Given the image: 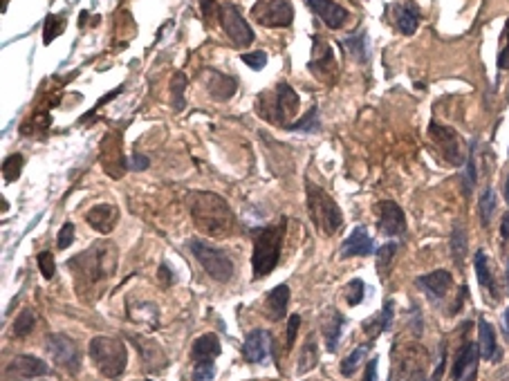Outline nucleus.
Returning a JSON list of instances; mask_svg holds the SVG:
<instances>
[{
    "label": "nucleus",
    "instance_id": "f257e3e1",
    "mask_svg": "<svg viewBox=\"0 0 509 381\" xmlns=\"http://www.w3.org/2000/svg\"><path fill=\"white\" fill-rule=\"evenodd\" d=\"M189 211L193 224L202 233L222 238L234 231V211L227 200H222L220 195L209 193V191H193L189 193Z\"/></svg>",
    "mask_w": 509,
    "mask_h": 381
},
{
    "label": "nucleus",
    "instance_id": "f03ea898",
    "mask_svg": "<svg viewBox=\"0 0 509 381\" xmlns=\"http://www.w3.org/2000/svg\"><path fill=\"white\" fill-rule=\"evenodd\" d=\"M283 236H285V222L270 224V227H261L253 233V253H251V270L253 276L261 278L274 272L280 258V245Z\"/></svg>",
    "mask_w": 509,
    "mask_h": 381
},
{
    "label": "nucleus",
    "instance_id": "7ed1b4c3",
    "mask_svg": "<svg viewBox=\"0 0 509 381\" xmlns=\"http://www.w3.org/2000/svg\"><path fill=\"white\" fill-rule=\"evenodd\" d=\"M299 106H301V99L288 83H278L272 92H263L256 99L258 115L267 121L280 123V126H290L288 119H292L296 115Z\"/></svg>",
    "mask_w": 509,
    "mask_h": 381
},
{
    "label": "nucleus",
    "instance_id": "20e7f679",
    "mask_svg": "<svg viewBox=\"0 0 509 381\" xmlns=\"http://www.w3.org/2000/svg\"><path fill=\"white\" fill-rule=\"evenodd\" d=\"M305 189H307V211H310V218L314 222V227L323 236L339 233V229H341V224H344L341 209L336 206V202L328 193H325L321 187L312 184V182H307Z\"/></svg>",
    "mask_w": 509,
    "mask_h": 381
},
{
    "label": "nucleus",
    "instance_id": "39448f33",
    "mask_svg": "<svg viewBox=\"0 0 509 381\" xmlns=\"http://www.w3.org/2000/svg\"><path fill=\"white\" fill-rule=\"evenodd\" d=\"M88 352L94 365L108 379L119 377L126 370V363H128V350H126L121 338L115 336H94Z\"/></svg>",
    "mask_w": 509,
    "mask_h": 381
},
{
    "label": "nucleus",
    "instance_id": "423d86ee",
    "mask_svg": "<svg viewBox=\"0 0 509 381\" xmlns=\"http://www.w3.org/2000/svg\"><path fill=\"white\" fill-rule=\"evenodd\" d=\"M189 249L191 253L197 258V263L202 265V270L214 278L218 280V283H227V280H231L234 276V263L231 258L224 253L222 249H216V247H211L207 243H202V240H189Z\"/></svg>",
    "mask_w": 509,
    "mask_h": 381
},
{
    "label": "nucleus",
    "instance_id": "0eeeda50",
    "mask_svg": "<svg viewBox=\"0 0 509 381\" xmlns=\"http://www.w3.org/2000/svg\"><path fill=\"white\" fill-rule=\"evenodd\" d=\"M218 21L222 25L224 34L231 38V43L236 48H247V45L253 43V30L249 27V23L243 18V13L238 11L236 5H231V3L220 5Z\"/></svg>",
    "mask_w": 509,
    "mask_h": 381
},
{
    "label": "nucleus",
    "instance_id": "6e6552de",
    "mask_svg": "<svg viewBox=\"0 0 509 381\" xmlns=\"http://www.w3.org/2000/svg\"><path fill=\"white\" fill-rule=\"evenodd\" d=\"M251 18L265 27H288L294 21V7L288 0H261L251 7Z\"/></svg>",
    "mask_w": 509,
    "mask_h": 381
},
{
    "label": "nucleus",
    "instance_id": "1a4fd4ad",
    "mask_svg": "<svg viewBox=\"0 0 509 381\" xmlns=\"http://www.w3.org/2000/svg\"><path fill=\"white\" fill-rule=\"evenodd\" d=\"M45 346H48V352L52 355V359L59 365H63V368H67L70 372H77L81 368V350L70 336L50 334L45 338Z\"/></svg>",
    "mask_w": 509,
    "mask_h": 381
},
{
    "label": "nucleus",
    "instance_id": "9d476101",
    "mask_svg": "<svg viewBox=\"0 0 509 381\" xmlns=\"http://www.w3.org/2000/svg\"><path fill=\"white\" fill-rule=\"evenodd\" d=\"M377 214H379L377 227L384 236L393 238V236H402L406 231V216H404V211L400 209L398 202H393V200L379 202Z\"/></svg>",
    "mask_w": 509,
    "mask_h": 381
},
{
    "label": "nucleus",
    "instance_id": "9b49d317",
    "mask_svg": "<svg viewBox=\"0 0 509 381\" xmlns=\"http://www.w3.org/2000/svg\"><path fill=\"white\" fill-rule=\"evenodd\" d=\"M478 359H480L478 346L471 343V341L462 343V348L458 350V355H456L454 365H451V377H454V381H476Z\"/></svg>",
    "mask_w": 509,
    "mask_h": 381
},
{
    "label": "nucleus",
    "instance_id": "f8f14e48",
    "mask_svg": "<svg viewBox=\"0 0 509 381\" xmlns=\"http://www.w3.org/2000/svg\"><path fill=\"white\" fill-rule=\"evenodd\" d=\"M431 139L435 142V146L440 148V153L444 155V160L451 164H462V150H460V139L456 135V131L447 128V126L440 123H431Z\"/></svg>",
    "mask_w": 509,
    "mask_h": 381
},
{
    "label": "nucleus",
    "instance_id": "ddd939ff",
    "mask_svg": "<svg viewBox=\"0 0 509 381\" xmlns=\"http://www.w3.org/2000/svg\"><path fill=\"white\" fill-rule=\"evenodd\" d=\"M272 334L267 330H251L243 343V359L247 363H265L270 359Z\"/></svg>",
    "mask_w": 509,
    "mask_h": 381
},
{
    "label": "nucleus",
    "instance_id": "4468645a",
    "mask_svg": "<svg viewBox=\"0 0 509 381\" xmlns=\"http://www.w3.org/2000/svg\"><path fill=\"white\" fill-rule=\"evenodd\" d=\"M305 5L312 9L330 30H339V27L348 21V11L341 5L332 3V0H305Z\"/></svg>",
    "mask_w": 509,
    "mask_h": 381
},
{
    "label": "nucleus",
    "instance_id": "2eb2a0df",
    "mask_svg": "<svg viewBox=\"0 0 509 381\" xmlns=\"http://www.w3.org/2000/svg\"><path fill=\"white\" fill-rule=\"evenodd\" d=\"M451 274L447 270H437L431 274H424L417 278V287L429 296L431 301H440L447 296L449 287H451Z\"/></svg>",
    "mask_w": 509,
    "mask_h": 381
},
{
    "label": "nucleus",
    "instance_id": "dca6fc26",
    "mask_svg": "<svg viewBox=\"0 0 509 381\" xmlns=\"http://www.w3.org/2000/svg\"><path fill=\"white\" fill-rule=\"evenodd\" d=\"M373 251H375L373 238L368 236V229H366L363 224H359V227H355V231H352V233L346 238V243H344V247H341V258L371 256Z\"/></svg>",
    "mask_w": 509,
    "mask_h": 381
},
{
    "label": "nucleus",
    "instance_id": "f3484780",
    "mask_svg": "<svg viewBox=\"0 0 509 381\" xmlns=\"http://www.w3.org/2000/svg\"><path fill=\"white\" fill-rule=\"evenodd\" d=\"M478 350L480 357L487 361H500V352H498V343H496V330L493 326L480 316L478 319Z\"/></svg>",
    "mask_w": 509,
    "mask_h": 381
},
{
    "label": "nucleus",
    "instance_id": "a211bd4d",
    "mask_svg": "<svg viewBox=\"0 0 509 381\" xmlns=\"http://www.w3.org/2000/svg\"><path fill=\"white\" fill-rule=\"evenodd\" d=\"M7 370H11L13 375H18V377H25V379H34V377L48 375L50 368H48V363L43 359L32 357V355H21L9 363Z\"/></svg>",
    "mask_w": 509,
    "mask_h": 381
},
{
    "label": "nucleus",
    "instance_id": "6ab92c4d",
    "mask_svg": "<svg viewBox=\"0 0 509 381\" xmlns=\"http://www.w3.org/2000/svg\"><path fill=\"white\" fill-rule=\"evenodd\" d=\"M86 220L92 224V229L102 231V233H110L112 227H115L117 220H119V211H117V206L99 204V206H94V209L88 211Z\"/></svg>",
    "mask_w": 509,
    "mask_h": 381
},
{
    "label": "nucleus",
    "instance_id": "aec40b11",
    "mask_svg": "<svg viewBox=\"0 0 509 381\" xmlns=\"http://www.w3.org/2000/svg\"><path fill=\"white\" fill-rule=\"evenodd\" d=\"M288 305H290V287L288 285L274 287L270 294H267V301H265L267 319H272V321L283 319V316H285V312H288Z\"/></svg>",
    "mask_w": 509,
    "mask_h": 381
},
{
    "label": "nucleus",
    "instance_id": "412c9836",
    "mask_svg": "<svg viewBox=\"0 0 509 381\" xmlns=\"http://www.w3.org/2000/svg\"><path fill=\"white\" fill-rule=\"evenodd\" d=\"M220 357V341L216 334H204L200 338H195L193 348H191V359L193 363H202V361H214Z\"/></svg>",
    "mask_w": 509,
    "mask_h": 381
},
{
    "label": "nucleus",
    "instance_id": "4be33fe9",
    "mask_svg": "<svg viewBox=\"0 0 509 381\" xmlns=\"http://www.w3.org/2000/svg\"><path fill=\"white\" fill-rule=\"evenodd\" d=\"M209 81H207V90H209V94L216 99V101H227V99H231L234 96V92H236V79L234 77H227V74H222V72H214V70H211L209 72Z\"/></svg>",
    "mask_w": 509,
    "mask_h": 381
},
{
    "label": "nucleus",
    "instance_id": "5701e85b",
    "mask_svg": "<svg viewBox=\"0 0 509 381\" xmlns=\"http://www.w3.org/2000/svg\"><path fill=\"white\" fill-rule=\"evenodd\" d=\"M346 316H341L336 312V309H332V312L323 319V336H325V348H328V352H336L339 348V338H341V330L346 328Z\"/></svg>",
    "mask_w": 509,
    "mask_h": 381
},
{
    "label": "nucleus",
    "instance_id": "b1692460",
    "mask_svg": "<svg viewBox=\"0 0 509 381\" xmlns=\"http://www.w3.org/2000/svg\"><path fill=\"white\" fill-rule=\"evenodd\" d=\"M474 267H476V276H478V283L485 292H489L491 301L498 299V289H496V280H493V274L489 270V260H487V253L483 249L476 251V258H474Z\"/></svg>",
    "mask_w": 509,
    "mask_h": 381
},
{
    "label": "nucleus",
    "instance_id": "393cba45",
    "mask_svg": "<svg viewBox=\"0 0 509 381\" xmlns=\"http://www.w3.org/2000/svg\"><path fill=\"white\" fill-rule=\"evenodd\" d=\"M395 25H398V30L406 36L415 34L417 25H420V11L413 3H406V5H398L395 7Z\"/></svg>",
    "mask_w": 509,
    "mask_h": 381
},
{
    "label": "nucleus",
    "instance_id": "a878e982",
    "mask_svg": "<svg viewBox=\"0 0 509 381\" xmlns=\"http://www.w3.org/2000/svg\"><path fill=\"white\" fill-rule=\"evenodd\" d=\"M319 363V346L314 336H307V341L303 343L299 352V361H296V375H305Z\"/></svg>",
    "mask_w": 509,
    "mask_h": 381
},
{
    "label": "nucleus",
    "instance_id": "bb28decb",
    "mask_svg": "<svg viewBox=\"0 0 509 381\" xmlns=\"http://www.w3.org/2000/svg\"><path fill=\"white\" fill-rule=\"evenodd\" d=\"M390 323H393V301H386L384 309H381L379 314H375L371 321L363 323V330L371 334V338H375L379 334H384L390 328Z\"/></svg>",
    "mask_w": 509,
    "mask_h": 381
},
{
    "label": "nucleus",
    "instance_id": "cd10ccee",
    "mask_svg": "<svg viewBox=\"0 0 509 381\" xmlns=\"http://www.w3.org/2000/svg\"><path fill=\"white\" fill-rule=\"evenodd\" d=\"M493 211H496V193H493L491 187H487L478 200V214H480V224H483V227H489L491 224Z\"/></svg>",
    "mask_w": 509,
    "mask_h": 381
},
{
    "label": "nucleus",
    "instance_id": "c85d7f7f",
    "mask_svg": "<svg viewBox=\"0 0 509 381\" xmlns=\"http://www.w3.org/2000/svg\"><path fill=\"white\" fill-rule=\"evenodd\" d=\"M334 65V56H332V48L328 43H323V40L317 36L314 38V61H312V70L321 74V70H328Z\"/></svg>",
    "mask_w": 509,
    "mask_h": 381
},
{
    "label": "nucleus",
    "instance_id": "c756f323",
    "mask_svg": "<svg viewBox=\"0 0 509 381\" xmlns=\"http://www.w3.org/2000/svg\"><path fill=\"white\" fill-rule=\"evenodd\" d=\"M451 256H454V260L458 265L464 263V256H466V231L462 224H456L454 231H451Z\"/></svg>",
    "mask_w": 509,
    "mask_h": 381
},
{
    "label": "nucleus",
    "instance_id": "7c9ffc66",
    "mask_svg": "<svg viewBox=\"0 0 509 381\" xmlns=\"http://www.w3.org/2000/svg\"><path fill=\"white\" fill-rule=\"evenodd\" d=\"M368 350H371V343H363V346H359V348H355L350 352V357H346L344 361H341V375L344 377H352L357 372V368L361 365V361L366 359V355H368Z\"/></svg>",
    "mask_w": 509,
    "mask_h": 381
},
{
    "label": "nucleus",
    "instance_id": "2f4dec72",
    "mask_svg": "<svg viewBox=\"0 0 509 381\" xmlns=\"http://www.w3.org/2000/svg\"><path fill=\"white\" fill-rule=\"evenodd\" d=\"M187 74L185 72H177L171 81V101H173V110L175 112H182L187 106V99H185V90H187Z\"/></svg>",
    "mask_w": 509,
    "mask_h": 381
},
{
    "label": "nucleus",
    "instance_id": "473e14b6",
    "mask_svg": "<svg viewBox=\"0 0 509 381\" xmlns=\"http://www.w3.org/2000/svg\"><path fill=\"white\" fill-rule=\"evenodd\" d=\"M65 32V16H56V13H50L43 23V40L45 45H50L56 36H61Z\"/></svg>",
    "mask_w": 509,
    "mask_h": 381
},
{
    "label": "nucleus",
    "instance_id": "72a5a7b5",
    "mask_svg": "<svg viewBox=\"0 0 509 381\" xmlns=\"http://www.w3.org/2000/svg\"><path fill=\"white\" fill-rule=\"evenodd\" d=\"M344 45L348 48V52L355 56L357 61H368V45H366V34L363 32H357L355 36H350L344 40Z\"/></svg>",
    "mask_w": 509,
    "mask_h": 381
},
{
    "label": "nucleus",
    "instance_id": "f704fd0d",
    "mask_svg": "<svg viewBox=\"0 0 509 381\" xmlns=\"http://www.w3.org/2000/svg\"><path fill=\"white\" fill-rule=\"evenodd\" d=\"M395 253H398V243H386L384 247H379V251H377V272H379V276H386L390 272Z\"/></svg>",
    "mask_w": 509,
    "mask_h": 381
},
{
    "label": "nucleus",
    "instance_id": "c9c22d12",
    "mask_svg": "<svg viewBox=\"0 0 509 381\" xmlns=\"http://www.w3.org/2000/svg\"><path fill=\"white\" fill-rule=\"evenodd\" d=\"M474 155H476V142H471V148H469V158H466V166H464V195H471L474 189H476V160H474Z\"/></svg>",
    "mask_w": 509,
    "mask_h": 381
},
{
    "label": "nucleus",
    "instance_id": "e433bc0d",
    "mask_svg": "<svg viewBox=\"0 0 509 381\" xmlns=\"http://www.w3.org/2000/svg\"><path fill=\"white\" fill-rule=\"evenodd\" d=\"M23 164H25V158L21 153H13L5 160L3 164V173H5V182H16L21 177V171H23Z\"/></svg>",
    "mask_w": 509,
    "mask_h": 381
},
{
    "label": "nucleus",
    "instance_id": "4c0bfd02",
    "mask_svg": "<svg viewBox=\"0 0 509 381\" xmlns=\"http://www.w3.org/2000/svg\"><path fill=\"white\" fill-rule=\"evenodd\" d=\"M317 115H319V108L317 106H312L310 108V112L307 115L301 119V121H296V123H290L288 128L290 131H303V133H314V131H319V123H317Z\"/></svg>",
    "mask_w": 509,
    "mask_h": 381
},
{
    "label": "nucleus",
    "instance_id": "58836bf2",
    "mask_svg": "<svg viewBox=\"0 0 509 381\" xmlns=\"http://www.w3.org/2000/svg\"><path fill=\"white\" fill-rule=\"evenodd\" d=\"M34 314L30 312V309H23L21 316H16V321H13V334L16 336H25V334H30L32 328H34Z\"/></svg>",
    "mask_w": 509,
    "mask_h": 381
},
{
    "label": "nucleus",
    "instance_id": "ea45409f",
    "mask_svg": "<svg viewBox=\"0 0 509 381\" xmlns=\"http://www.w3.org/2000/svg\"><path fill=\"white\" fill-rule=\"evenodd\" d=\"M363 294H366V285H363V280L355 278V280H350V285L346 287V301L350 307H355L363 301Z\"/></svg>",
    "mask_w": 509,
    "mask_h": 381
},
{
    "label": "nucleus",
    "instance_id": "a19ab883",
    "mask_svg": "<svg viewBox=\"0 0 509 381\" xmlns=\"http://www.w3.org/2000/svg\"><path fill=\"white\" fill-rule=\"evenodd\" d=\"M193 381H214L216 379V365L214 361H202L193 365Z\"/></svg>",
    "mask_w": 509,
    "mask_h": 381
},
{
    "label": "nucleus",
    "instance_id": "79ce46f5",
    "mask_svg": "<svg viewBox=\"0 0 509 381\" xmlns=\"http://www.w3.org/2000/svg\"><path fill=\"white\" fill-rule=\"evenodd\" d=\"M38 270H40V274H43L48 280L54 278V274H56V265H54V256H52L50 251L38 253Z\"/></svg>",
    "mask_w": 509,
    "mask_h": 381
},
{
    "label": "nucleus",
    "instance_id": "37998d69",
    "mask_svg": "<svg viewBox=\"0 0 509 381\" xmlns=\"http://www.w3.org/2000/svg\"><path fill=\"white\" fill-rule=\"evenodd\" d=\"M72 243H75V224H72V222H65L63 227H61V231H59V236H56V247H59V249H67Z\"/></svg>",
    "mask_w": 509,
    "mask_h": 381
},
{
    "label": "nucleus",
    "instance_id": "c03bdc74",
    "mask_svg": "<svg viewBox=\"0 0 509 381\" xmlns=\"http://www.w3.org/2000/svg\"><path fill=\"white\" fill-rule=\"evenodd\" d=\"M243 61L251 70H263L267 65V54L265 52H247V54H243Z\"/></svg>",
    "mask_w": 509,
    "mask_h": 381
},
{
    "label": "nucleus",
    "instance_id": "a18cd8bd",
    "mask_svg": "<svg viewBox=\"0 0 509 381\" xmlns=\"http://www.w3.org/2000/svg\"><path fill=\"white\" fill-rule=\"evenodd\" d=\"M301 328V316L299 314H292L290 321H288V350L294 346V338H296V332Z\"/></svg>",
    "mask_w": 509,
    "mask_h": 381
},
{
    "label": "nucleus",
    "instance_id": "49530a36",
    "mask_svg": "<svg viewBox=\"0 0 509 381\" xmlns=\"http://www.w3.org/2000/svg\"><path fill=\"white\" fill-rule=\"evenodd\" d=\"M498 67L500 70H509V23L505 27V43H503L500 54H498Z\"/></svg>",
    "mask_w": 509,
    "mask_h": 381
},
{
    "label": "nucleus",
    "instance_id": "de8ad7c7",
    "mask_svg": "<svg viewBox=\"0 0 509 381\" xmlns=\"http://www.w3.org/2000/svg\"><path fill=\"white\" fill-rule=\"evenodd\" d=\"M444 363H447V346L442 343V348H440V361H437V365H435V372H433L431 381H442V375H444Z\"/></svg>",
    "mask_w": 509,
    "mask_h": 381
},
{
    "label": "nucleus",
    "instance_id": "09e8293b",
    "mask_svg": "<svg viewBox=\"0 0 509 381\" xmlns=\"http://www.w3.org/2000/svg\"><path fill=\"white\" fill-rule=\"evenodd\" d=\"M148 158H144V155H133L131 158V168H135V171H146L148 168Z\"/></svg>",
    "mask_w": 509,
    "mask_h": 381
},
{
    "label": "nucleus",
    "instance_id": "8fccbe9b",
    "mask_svg": "<svg viewBox=\"0 0 509 381\" xmlns=\"http://www.w3.org/2000/svg\"><path fill=\"white\" fill-rule=\"evenodd\" d=\"M377 365H379V359H371V363L366 365L363 381H377Z\"/></svg>",
    "mask_w": 509,
    "mask_h": 381
},
{
    "label": "nucleus",
    "instance_id": "3c124183",
    "mask_svg": "<svg viewBox=\"0 0 509 381\" xmlns=\"http://www.w3.org/2000/svg\"><path fill=\"white\" fill-rule=\"evenodd\" d=\"M160 280H162L164 285H171V283H173V272L168 270V265H166V263L160 265Z\"/></svg>",
    "mask_w": 509,
    "mask_h": 381
},
{
    "label": "nucleus",
    "instance_id": "603ef678",
    "mask_svg": "<svg viewBox=\"0 0 509 381\" xmlns=\"http://www.w3.org/2000/svg\"><path fill=\"white\" fill-rule=\"evenodd\" d=\"M500 236H503V240H507V243H509V211L503 216V222H500Z\"/></svg>",
    "mask_w": 509,
    "mask_h": 381
},
{
    "label": "nucleus",
    "instance_id": "864d4df0",
    "mask_svg": "<svg viewBox=\"0 0 509 381\" xmlns=\"http://www.w3.org/2000/svg\"><path fill=\"white\" fill-rule=\"evenodd\" d=\"M503 326L507 330V336H509V307L505 309V314H503Z\"/></svg>",
    "mask_w": 509,
    "mask_h": 381
},
{
    "label": "nucleus",
    "instance_id": "5fc2aeb1",
    "mask_svg": "<svg viewBox=\"0 0 509 381\" xmlns=\"http://www.w3.org/2000/svg\"><path fill=\"white\" fill-rule=\"evenodd\" d=\"M505 200H507V204H509V175H507V180H505Z\"/></svg>",
    "mask_w": 509,
    "mask_h": 381
},
{
    "label": "nucleus",
    "instance_id": "6e6d98bb",
    "mask_svg": "<svg viewBox=\"0 0 509 381\" xmlns=\"http://www.w3.org/2000/svg\"><path fill=\"white\" fill-rule=\"evenodd\" d=\"M507 287H509V263H507Z\"/></svg>",
    "mask_w": 509,
    "mask_h": 381
},
{
    "label": "nucleus",
    "instance_id": "4d7b16f0",
    "mask_svg": "<svg viewBox=\"0 0 509 381\" xmlns=\"http://www.w3.org/2000/svg\"><path fill=\"white\" fill-rule=\"evenodd\" d=\"M146 381H153V379H146Z\"/></svg>",
    "mask_w": 509,
    "mask_h": 381
},
{
    "label": "nucleus",
    "instance_id": "13d9d810",
    "mask_svg": "<svg viewBox=\"0 0 509 381\" xmlns=\"http://www.w3.org/2000/svg\"><path fill=\"white\" fill-rule=\"evenodd\" d=\"M505 381H509V377H507V379H505Z\"/></svg>",
    "mask_w": 509,
    "mask_h": 381
},
{
    "label": "nucleus",
    "instance_id": "bf43d9fd",
    "mask_svg": "<svg viewBox=\"0 0 509 381\" xmlns=\"http://www.w3.org/2000/svg\"><path fill=\"white\" fill-rule=\"evenodd\" d=\"M27 381H32V379H27Z\"/></svg>",
    "mask_w": 509,
    "mask_h": 381
}]
</instances>
